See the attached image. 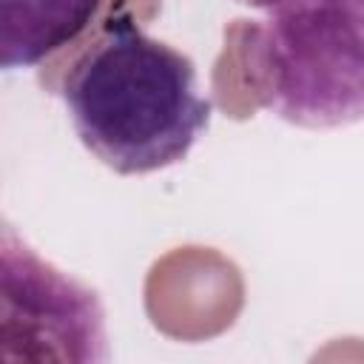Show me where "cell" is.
<instances>
[{"label":"cell","instance_id":"1","mask_svg":"<svg viewBox=\"0 0 364 364\" xmlns=\"http://www.w3.org/2000/svg\"><path fill=\"white\" fill-rule=\"evenodd\" d=\"M80 142L114 173L139 176L182 162L210 125L196 65L131 20H111L63 80Z\"/></svg>","mask_w":364,"mask_h":364},{"label":"cell","instance_id":"2","mask_svg":"<svg viewBox=\"0 0 364 364\" xmlns=\"http://www.w3.org/2000/svg\"><path fill=\"white\" fill-rule=\"evenodd\" d=\"M242 63L256 100L299 128L364 119V0H270Z\"/></svg>","mask_w":364,"mask_h":364},{"label":"cell","instance_id":"3","mask_svg":"<svg viewBox=\"0 0 364 364\" xmlns=\"http://www.w3.org/2000/svg\"><path fill=\"white\" fill-rule=\"evenodd\" d=\"M3 301L23 316V341L51 344L54 358L102 361L105 313L94 290L43 262L3 230Z\"/></svg>","mask_w":364,"mask_h":364},{"label":"cell","instance_id":"4","mask_svg":"<svg viewBox=\"0 0 364 364\" xmlns=\"http://www.w3.org/2000/svg\"><path fill=\"white\" fill-rule=\"evenodd\" d=\"M102 0H0V65L31 68L74 43Z\"/></svg>","mask_w":364,"mask_h":364}]
</instances>
